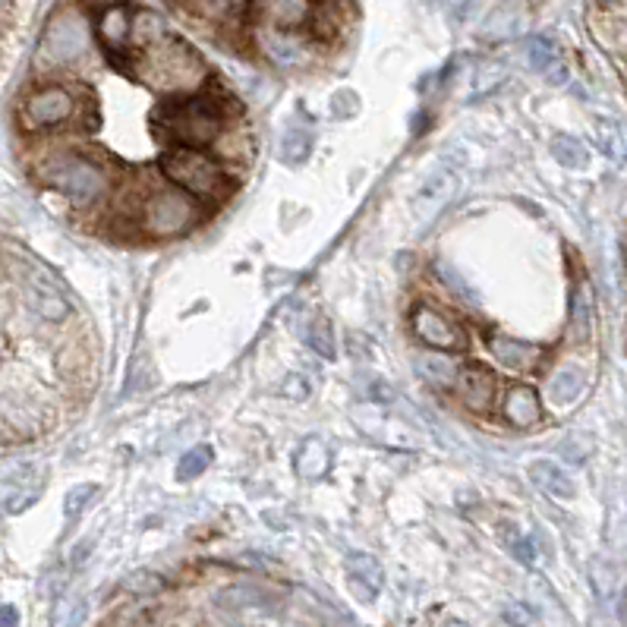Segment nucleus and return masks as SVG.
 Here are the masks:
<instances>
[{
  "mask_svg": "<svg viewBox=\"0 0 627 627\" xmlns=\"http://www.w3.org/2000/svg\"><path fill=\"white\" fill-rule=\"evenodd\" d=\"M221 111L202 95L174 101L161 111V129L186 149H202L221 136Z\"/></svg>",
  "mask_w": 627,
  "mask_h": 627,
  "instance_id": "obj_1",
  "label": "nucleus"
},
{
  "mask_svg": "<svg viewBox=\"0 0 627 627\" xmlns=\"http://www.w3.org/2000/svg\"><path fill=\"white\" fill-rule=\"evenodd\" d=\"M164 174L174 180L176 190L196 196V200H218L227 193L225 168L200 149H180L164 155Z\"/></svg>",
  "mask_w": 627,
  "mask_h": 627,
  "instance_id": "obj_2",
  "label": "nucleus"
},
{
  "mask_svg": "<svg viewBox=\"0 0 627 627\" xmlns=\"http://www.w3.org/2000/svg\"><path fill=\"white\" fill-rule=\"evenodd\" d=\"M42 180L60 190L64 196L76 205H92L104 193L107 176L99 164H92L89 158L79 155H54L42 164Z\"/></svg>",
  "mask_w": 627,
  "mask_h": 627,
  "instance_id": "obj_3",
  "label": "nucleus"
},
{
  "mask_svg": "<svg viewBox=\"0 0 627 627\" xmlns=\"http://www.w3.org/2000/svg\"><path fill=\"white\" fill-rule=\"evenodd\" d=\"M142 227L155 240H171L186 233L190 227L200 221V205L196 196L180 193V190H158L151 193L142 205Z\"/></svg>",
  "mask_w": 627,
  "mask_h": 627,
  "instance_id": "obj_4",
  "label": "nucleus"
},
{
  "mask_svg": "<svg viewBox=\"0 0 627 627\" xmlns=\"http://www.w3.org/2000/svg\"><path fill=\"white\" fill-rule=\"evenodd\" d=\"M89 48V25L76 13V10H64L57 13L42 35L38 45V64L45 67H67L79 60Z\"/></svg>",
  "mask_w": 627,
  "mask_h": 627,
  "instance_id": "obj_5",
  "label": "nucleus"
},
{
  "mask_svg": "<svg viewBox=\"0 0 627 627\" xmlns=\"http://www.w3.org/2000/svg\"><path fill=\"white\" fill-rule=\"evenodd\" d=\"M149 73L155 86L164 89H193L205 76L200 57L180 42H158L149 50Z\"/></svg>",
  "mask_w": 627,
  "mask_h": 627,
  "instance_id": "obj_6",
  "label": "nucleus"
},
{
  "mask_svg": "<svg viewBox=\"0 0 627 627\" xmlns=\"http://www.w3.org/2000/svg\"><path fill=\"white\" fill-rule=\"evenodd\" d=\"M76 101L67 89L60 86H45L38 92H32L23 104V126L38 133V129H50V126H60L64 121L73 117Z\"/></svg>",
  "mask_w": 627,
  "mask_h": 627,
  "instance_id": "obj_7",
  "label": "nucleus"
},
{
  "mask_svg": "<svg viewBox=\"0 0 627 627\" xmlns=\"http://www.w3.org/2000/svg\"><path fill=\"white\" fill-rule=\"evenodd\" d=\"M23 294L25 303L50 322H60L70 316V300L67 294L60 290V284L50 277V272L38 269V265H25L23 269Z\"/></svg>",
  "mask_w": 627,
  "mask_h": 627,
  "instance_id": "obj_8",
  "label": "nucleus"
},
{
  "mask_svg": "<svg viewBox=\"0 0 627 627\" xmlns=\"http://www.w3.org/2000/svg\"><path fill=\"white\" fill-rule=\"evenodd\" d=\"M410 328H413L417 341L432 347V351H464V344H467V331L460 326H454L448 316H442V312L432 309V306H420V309L413 312Z\"/></svg>",
  "mask_w": 627,
  "mask_h": 627,
  "instance_id": "obj_9",
  "label": "nucleus"
},
{
  "mask_svg": "<svg viewBox=\"0 0 627 627\" xmlns=\"http://www.w3.org/2000/svg\"><path fill=\"white\" fill-rule=\"evenodd\" d=\"M457 186H460V176H457L454 168H445V164L432 168V174L420 183V190H417L413 200H410L413 215H417L420 221H432V218L454 200Z\"/></svg>",
  "mask_w": 627,
  "mask_h": 627,
  "instance_id": "obj_10",
  "label": "nucleus"
},
{
  "mask_svg": "<svg viewBox=\"0 0 627 627\" xmlns=\"http://www.w3.org/2000/svg\"><path fill=\"white\" fill-rule=\"evenodd\" d=\"M527 20L529 10L524 0H504V3H499V7L486 16L479 35H482L486 42H511V38H517V35L527 29Z\"/></svg>",
  "mask_w": 627,
  "mask_h": 627,
  "instance_id": "obj_11",
  "label": "nucleus"
},
{
  "mask_svg": "<svg viewBox=\"0 0 627 627\" xmlns=\"http://www.w3.org/2000/svg\"><path fill=\"white\" fill-rule=\"evenodd\" d=\"M454 388L460 395V401L467 403L470 410H489L492 401H495V373L486 369V366H467L460 369L457 378H454Z\"/></svg>",
  "mask_w": 627,
  "mask_h": 627,
  "instance_id": "obj_12",
  "label": "nucleus"
},
{
  "mask_svg": "<svg viewBox=\"0 0 627 627\" xmlns=\"http://www.w3.org/2000/svg\"><path fill=\"white\" fill-rule=\"evenodd\" d=\"M259 50L275 64V67H297L306 57V48L297 35H290L287 29H272V25H262L259 29Z\"/></svg>",
  "mask_w": 627,
  "mask_h": 627,
  "instance_id": "obj_13",
  "label": "nucleus"
},
{
  "mask_svg": "<svg viewBox=\"0 0 627 627\" xmlns=\"http://www.w3.org/2000/svg\"><path fill=\"white\" fill-rule=\"evenodd\" d=\"M133 16L136 13H129V7L124 3L104 7V13L99 16V38L111 54H124L133 45Z\"/></svg>",
  "mask_w": 627,
  "mask_h": 627,
  "instance_id": "obj_14",
  "label": "nucleus"
},
{
  "mask_svg": "<svg viewBox=\"0 0 627 627\" xmlns=\"http://www.w3.org/2000/svg\"><path fill=\"white\" fill-rule=\"evenodd\" d=\"M255 13L262 16V23L272 25V29H300L309 23L312 16V7L309 0H255Z\"/></svg>",
  "mask_w": 627,
  "mask_h": 627,
  "instance_id": "obj_15",
  "label": "nucleus"
},
{
  "mask_svg": "<svg viewBox=\"0 0 627 627\" xmlns=\"http://www.w3.org/2000/svg\"><path fill=\"white\" fill-rule=\"evenodd\" d=\"M527 474L549 499H558V502H571L574 492H578V489H574V479L558 467V460H549V457H536L527 467Z\"/></svg>",
  "mask_w": 627,
  "mask_h": 627,
  "instance_id": "obj_16",
  "label": "nucleus"
},
{
  "mask_svg": "<svg viewBox=\"0 0 627 627\" xmlns=\"http://www.w3.org/2000/svg\"><path fill=\"white\" fill-rule=\"evenodd\" d=\"M504 417H508V423L517 429H529L536 426L539 420H543V403L536 398V391L527 388V385H517V388H511L508 391V398H504Z\"/></svg>",
  "mask_w": 627,
  "mask_h": 627,
  "instance_id": "obj_17",
  "label": "nucleus"
},
{
  "mask_svg": "<svg viewBox=\"0 0 627 627\" xmlns=\"http://www.w3.org/2000/svg\"><path fill=\"white\" fill-rule=\"evenodd\" d=\"M347 571H351V586L360 593V600H366V603L376 596L378 590H381V583H385L381 565H378L373 555H366V552L351 555Z\"/></svg>",
  "mask_w": 627,
  "mask_h": 627,
  "instance_id": "obj_18",
  "label": "nucleus"
},
{
  "mask_svg": "<svg viewBox=\"0 0 627 627\" xmlns=\"http://www.w3.org/2000/svg\"><path fill=\"white\" fill-rule=\"evenodd\" d=\"M583 385H586V376H583V369L580 366H561V369H555L549 381H546V395H549V401L558 403V407H568V403H574L583 395Z\"/></svg>",
  "mask_w": 627,
  "mask_h": 627,
  "instance_id": "obj_19",
  "label": "nucleus"
},
{
  "mask_svg": "<svg viewBox=\"0 0 627 627\" xmlns=\"http://www.w3.org/2000/svg\"><path fill=\"white\" fill-rule=\"evenodd\" d=\"M294 464L303 479H322L331 470V452L322 438H303L294 454Z\"/></svg>",
  "mask_w": 627,
  "mask_h": 627,
  "instance_id": "obj_20",
  "label": "nucleus"
},
{
  "mask_svg": "<svg viewBox=\"0 0 627 627\" xmlns=\"http://www.w3.org/2000/svg\"><path fill=\"white\" fill-rule=\"evenodd\" d=\"M492 353H495V360H499L502 366L514 369V373H529V369L536 366V360H539V351H536L533 344L514 341V338H495Z\"/></svg>",
  "mask_w": 627,
  "mask_h": 627,
  "instance_id": "obj_21",
  "label": "nucleus"
},
{
  "mask_svg": "<svg viewBox=\"0 0 627 627\" xmlns=\"http://www.w3.org/2000/svg\"><path fill=\"white\" fill-rule=\"evenodd\" d=\"M190 7L208 23H237L247 13L250 0H190Z\"/></svg>",
  "mask_w": 627,
  "mask_h": 627,
  "instance_id": "obj_22",
  "label": "nucleus"
},
{
  "mask_svg": "<svg viewBox=\"0 0 627 627\" xmlns=\"http://www.w3.org/2000/svg\"><path fill=\"white\" fill-rule=\"evenodd\" d=\"M571 334L580 344L590 341V334H593V297H590L586 284H580L571 300Z\"/></svg>",
  "mask_w": 627,
  "mask_h": 627,
  "instance_id": "obj_23",
  "label": "nucleus"
},
{
  "mask_svg": "<svg viewBox=\"0 0 627 627\" xmlns=\"http://www.w3.org/2000/svg\"><path fill=\"white\" fill-rule=\"evenodd\" d=\"M552 158L561 164V168H568V171H583L586 164H590V149L574 139V136H555L552 139Z\"/></svg>",
  "mask_w": 627,
  "mask_h": 627,
  "instance_id": "obj_24",
  "label": "nucleus"
},
{
  "mask_svg": "<svg viewBox=\"0 0 627 627\" xmlns=\"http://www.w3.org/2000/svg\"><path fill=\"white\" fill-rule=\"evenodd\" d=\"M309 151H312V136H309L306 129H297V126H290V129L281 136L277 158H281L284 164H303V161L309 158Z\"/></svg>",
  "mask_w": 627,
  "mask_h": 627,
  "instance_id": "obj_25",
  "label": "nucleus"
},
{
  "mask_svg": "<svg viewBox=\"0 0 627 627\" xmlns=\"http://www.w3.org/2000/svg\"><path fill=\"white\" fill-rule=\"evenodd\" d=\"M215 460V452L212 445H196L193 452H186L180 460H176V479L190 482V479H200Z\"/></svg>",
  "mask_w": 627,
  "mask_h": 627,
  "instance_id": "obj_26",
  "label": "nucleus"
},
{
  "mask_svg": "<svg viewBox=\"0 0 627 627\" xmlns=\"http://www.w3.org/2000/svg\"><path fill=\"white\" fill-rule=\"evenodd\" d=\"M527 60L533 70H539V73H549L552 67H558L561 60H558V48H555L552 38H546V35H533L527 42Z\"/></svg>",
  "mask_w": 627,
  "mask_h": 627,
  "instance_id": "obj_27",
  "label": "nucleus"
},
{
  "mask_svg": "<svg viewBox=\"0 0 627 627\" xmlns=\"http://www.w3.org/2000/svg\"><path fill=\"white\" fill-rule=\"evenodd\" d=\"M306 344H309V351L319 353L322 360H334V353H338V347H334V331H331V322L328 319H312L309 322V328H306Z\"/></svg>",
  "mask_w": 627,
  "mask_h": 627,
  "instance_id": "obj_28",
  "label": "nucleus"
},
{
  "mask_svg": "<svg viewBox=\"0 0 627 627\" xmlns=\"http://www.w3.org/2000/svg\"><path fill=\"white\" fill-rule=\"evenodd\" d=\"M600 142H603V151L612 161H627L625 126L615 124V121H603V124H600Z\"/></svg>",
  "mask_w": 627,
  "mask_h": 627,
  "instance_id": "obj_29",
  "label": "nucleus"
},
{
  "mask_svg": "<svg viewBox=\"0 0 627 627\" xmlns=\"http://www.w3.org/2000/svg\"><path fill=\"white\" fill-rule=\"evenodd\" d=\"M161 35H164V23H161V16H155V13H136L133 16V42L136 45H158L161 42Z\"/></svg>",
  "mask_w": 627,
  "mask_h": 627,
  "instance_id": "obj_30",
  "label": "nucleus"
},
{
  "mask_svg": "<svg viewBox=\"0 0 627 627\" xmlns=\"http://www.w3.org/2000/svg\"><path fill=\"white\" fill-rule=\"evenodd\" d=\"M328 111H331L334 121H351V117H356V111H360L356 92H353V89H338V92L331 95V101H328Z\"/></svg>",
  "mask_w": 627,
  "mask_h": 627,
  "instance_id": "obj_31",
  "label": "nucleus"
},
{
  "mask_svg": "<svg viewBox=\"0 0 627 627\" xmlns=\"http://www.w3.org/2000/svg\"><path fill=\"white\" fill-rule=\"evenodd\" d=\"M95 492H99V486L95 482H82V486H73L70 492H67V502H64V511H67V517H76L86 504L95 499Z\"/></svg>",
  "mask_w": 627,
  "mask_h": 627,
  "instance_id": "obj_32",
  "label": "nucleus"
},
{
  "mask_svg": "<svg viewBox=\"0 0 627 627\" xmlns=\"http://www.w3.org/2000/svg\"><path fill=\"white\" fill-rule=\"evenodd\" d=\"M438 275H442V281L452 287L454 294L460 297L464 303H470V306H477V290L464 281V275H454V269L452 265H438Z\"/></svg>",
  "mask_w": 627,
  "mask_h": 627,
  "instance_id": "obj_33",
  "label": "nucleus"
},
{
  "mask_svg": "<svg viewBox=\"0 0 627 627\" xmlns=\"http://www.w3.org/2000/svg\"><path fill=\"white\" fill-rule=\"evenodd\" d=\"M508 546H511V552L517 555L524 565H536V558H539V555H536V543H533L529 536L511 533V536H508Z\"/></svg>",
  "mask_w": 627,
  "mask_h": 627,
  "instance_id": "obj_34",
  "label": "nucleus"
},
{
  "mask_svg": "<svg viewBox=\"0 0 627 627\" xmlns=\"http://www.w3.org/2000/svg\"><path fill=\"white\" fill-rule=\"evenodd\" d=\"M281 391L290 398V401H306L309 395H312V385H309V378L306 376H287L284 381H281Z\"/></svg>",
  "mask_w": 627,
  "mask_h": 627,
  "instance_id": "obj_35",
  "label": "nucleus"
},
{
  "mask_svg": "<svg viewBox=\"0 0 627 627\" xmlns=\"http://www.w3.org/2000/svg\"><path fill=\"white\" fill-rule=\"evenodd\" d=\"M504 76L508 73H504L499 64H486L477 73V92H492L495 86H502Z\"/></svg>",
  "mask_w": 627,
  "mask_h": 627,
  "instance_id": "obj_36",
  "label": "nucleus"
},
{
  "mask_svg": "<svg viewBox=\"0 0 627 627\" xmlns=\"http://www.w3.org/2000/svg\"><path fill=\"white\" fill-rule=\"evenodd\" d=\"M423 366H426V376H432L438 385L448 378V381H454L457 378V369H452V363L448 360H442V356H429V360H423Z\"/></svg>",
  "mask_w": 627,
  "mask_h": 627,
  "instance_id": "obj_37",
  "label": "nucleus"
},
{
  "mask_svg": "<svg viewBox=\"0 0 627 627\" xmlns=\"http://www.w3.org/2000/svg\"><path fill=\"white\" fill-rule=\"evenodd\" d=\"M20 625V612L13 605H0V627H16Z\"/></svg>",
  "mask_w": 627,
  "mask_h": 627,
  "instance_id": "obj_38",
  "label": "nucleus"
},
{
  "mask_svg": "<svg viewBox=\"0 0 627 627\" xmlns=\"http://www.w3.org/2000/svg\"><path fill=\"white\" fill-rule=\"evenodd\" d=\"M445 627H467V625H445Z\"/></svg>",
  "mask_w": 627,
  "mask_h": 627,
  "instance_id": "obj_39",
  "label": "nucleus"
}]
</instances>
